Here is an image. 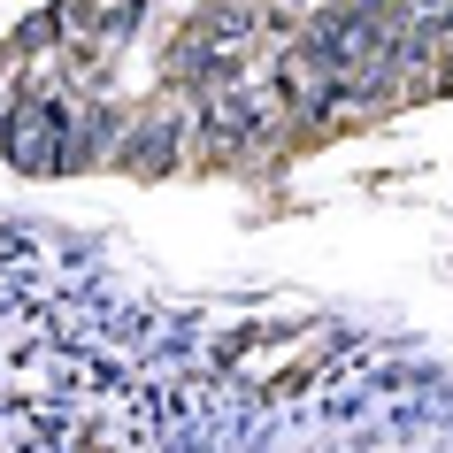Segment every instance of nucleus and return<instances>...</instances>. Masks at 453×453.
<instances>
[{
  "label": "nucleus",
  "mask_w": 453,
  "mask_h": 453,
  "mask_svg": "<svg viewBox=\"0 0 453 453\" xmlns=\"http://www.w3.org/2000/svg\"><path fill=\"white\" fill-rule=\"evenodd\" d=\"M16 154H24V162H54V123L31 116L24 131H16Z\"/></svg>",
  "instance_id": "obj_1"
}]
</instances>
